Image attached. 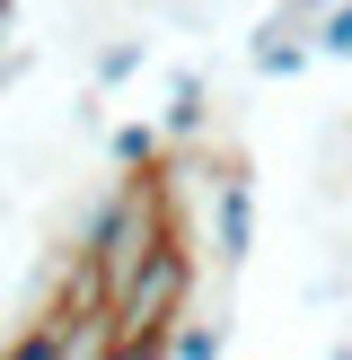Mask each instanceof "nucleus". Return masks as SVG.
Returning a JSON list of instances; mask_svg holds the SVG:
<instances>
[{
    "instance_id": "f257e3e1",
    "label": "nucleus",
    "mask_w": 352,
    "mask_h": 360,
    "mask_svg": "<svg viewBox=\"0 0 352 360\" xmlns=\"http://www.w3.org/2000/svg\"><path fill=\"white\" fill-rule=\"evenodd\" d=\"M168 238H176L168 193H158L150 176H123V185H115V193H106V202L80 220V264L106 281V299H115V290H123V281H132V273H141V264H150Z\"/></svg>"
},
{
    "instance_id": "f03ea898",
    "label": "nucleus",
    "mask_w": 352,
    "mask_h": 360,
    "mask_svg": "<svg viewBox=\"0 0 352 360\" xmlns=\"http://www.w3.org/2000/svg\"><path fill=\"white\" fill-rule=\"evenodd\" d=\"M185 299H194V246L168 238V246L115 290V308H106V316H115V343H168V334L194 316Z\"/></svg>"
},
{
    "instance_id": "7ed1b4c3",
    "label": "nucleus",
    "mask_w": 352,
    "mask_h": 360,
    "mask_svg": "<svg viewBox=\"0 0 352 360\" xmlns=\"http://www.w3.org/2000/svg\"><path fill=\"white\" fill-rule=\"evenodd\" d=\"M211 255H220L229 273H238V264L256 255V185H246L238 167H229L220 185H211Z\"/></svg>"
},
{
    "instance_id": "20e7f679",
    "label": "nucleus",
    "mask_w": 352,
    "mask_h": 360,
    "mask_svg": "<svg viewBox=\"0 0 352 360\" xmlns=\"http://www.w3.org/2000/svg\"><path fill=\"white\" fill-rule=\"evenodd\" d=\"M246 62L264 70V79H291V70L317 62V27H299V18H273V27H256V53Z\"/></svg>"
},
{
    "instance_id": "39448f33",
    "label": "nucleus",
    "mask_w": 352,
    "mask_h": 360,
    "mask_svg": "<svg viewBox=\"0 0 352 360\" xmlns=\"http://www.w3.org/2000/svg\"><path fill=\"white\" fill-rule=\"evenodd\" d=\"M203 115H211V105H203V70H176V79H168V115H158V132H168V141H194V132H203Z\"/></svg>"
},
{
    "instance_id": "423d86ee",
    "label": "nucleus",
    "mask_w": 352,
    "mask_h": 360,
    "mask_svg": "<svg viewBox=\"0 0 352 360\" xmlns=\"http://www.w3.org/2000/svg\"><path fill=\"white\" fill-rule=\"evenodd\" d=\"M158 150H168V132H158V123H115V141H106V158H115L123 176H150Z\"/></svg>"
},
{
    "instance_id": "0eeeda50",
    "label": "nucleus",
    "mask_w": 352,
    "mask_h": 360,
    "mask_svg": "<svg viewBox=\"0 0 352 360\" xmlns=\"http://www.w3.org/2000/svg\"><path fill=\"white\" fill-rule=\"evenodd\" d=\"M229 352V316H185L168 334V360H220Z\"/></svg>"
},
{
    "instance_id": "6e6552de",
    "label": "nucleus",
    "mask_w": 352,
    "mask_h": 360,
    "mask_svg": "<svg viewBox=\"0 0 352 360\" xmlns=\"http://www.w3.org/2000/svg\"><path fill=\"white\" fill-rule=\"evenodd\" d=\"M0 360H70V316H35Z\"/></svg>"
},
{
    "instance_id": "1a4fd4ad",
    "label": "nucleus",
    "mask_w": 352,
    "mask_h": 360,
    "mask_svg": "<svg viewBox=\"0 0 352 360\" xmlns=\"http://www.w3.org/2000/svg\"><path fill=\"white\" fill-rule=\"evenodd\" d=\"M141 62H150V35H115V44L97 53V97H106V88H115V79H132Z\"/></svg>"
},
{
    "instance_id": "9d476101",
    "label": "nucleus",
    "mask_w": 352,
    "mask_h": 360,
    "mask_svg": "<svg viewBox=\"0 0 352 360\" xmlns=\"http://www.w3.org/2000/svg\"><path fill=\"white\" fill-rule=\"evenodd\" d=\"M317 53H326V62H352V0H334V9L317 18Z\"/></svg>"
},
{
    "instance_id": "9b49d317",
    "label": "nucleus",
    "mask_w": 352,
    "mask_h": 360,
    "mask_svg": "<svg viewBox=\"0 0 352 360\" xmlns=\"http://www.w3.org/2000/svg\"><path fill=\"white\" fill-rule=\"evenodd\" d=\"M326 9H334V0H282V18H299V27H317Z\"/></svg>"
},
{
    "instance_id": "f8f14e48",
    "label": "nucleus",
    "mask_w": 352,
    "mask_h": 360,
    "mask_svg": "<svg viewBox=\"0 0 352 360\" xmlns=\"http://www.w3.org/2000/svg\"><path fill=\"white\" fill-rule=\"evenodd\" d=\"M106 360H168V343H115Z\"/></svg>"
},
{
    "instance_id": "ddd939ff",
    "label": "nucleus",
    "mask_w": 352,
    "mask_h": 360,
    "mask_svg": "<svg viewBox=\"0 0 352 360\" xmlns=\"http://www.w3.org/2000/svg\"><path fill=\"white\" fill-rule=\"evenodd\" d=\"M18 70H27V53H0V88H18Z\"/></svg>"
},
{
    "instance_id": "4468645a",
    "label": "nucleus",
    "mask_w": 352,
    "mask_h": 360,
    "mask_svg": "<svg viewBox=\"0 0 352 360\" xmlns=\"http://www.w3.org/2000/svg\"><path fill=\"white\" fill-rule=\"evenodd\" d=\"M326 360H352V343H334V352H326Z\"/></svg>"
},
{
    "instance_id": "2eb2a0df",
    "label": "nucleus",
    "mask_w": 352,
    "mask_h": 360,
    "mask_svg": "<svg viewBox=\"0 0 352 360\" xmlns=\"http://www.w3.org/2000/svg\"><path fill=\"white\" fill-rule=\"evenodd\" d=\"M0 9H9V0H0Z\"/></svg>"
},
{
    "instance_id": "dca6fc26",
    "label": "nucleus",
    "mask_w": 352,
    "mask_h": 360,
    "mask_svg": "<svg viewBox=\"0 0 352 360\" xmlns=\"http://www.w3.org/2000/svg\"><path fill=\"white\" fill-rule=\"evenodd\" d=\"M344 132H352V123H344Z\"/></svg>"
}]
</instances>
